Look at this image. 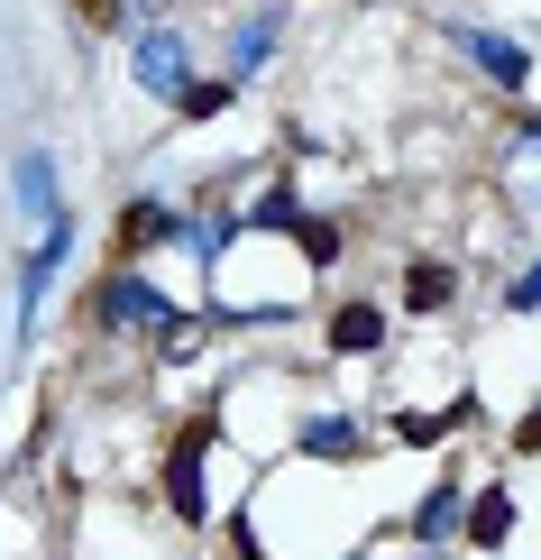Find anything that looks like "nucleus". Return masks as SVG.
Returning <instances> with one entry per match:
<instances>
[{
    "label": "nucleus",
    "mask_w": 541,
    "mask_h": 560,
    "mask_svg": "<svg viewBox=\"0 0 541 560\" xmlns=\"http://www.w3.org/2000/svg\"><path fill=\"white\" fill-rule=\"evenodd\" d=\"M294 240H303V267H340V230L331 221H303Z\"/></svg>",
    "instance_id": "ddd939ff"
},
{
    "label": "nucleus",
    "mask_w": 541,
    "mask_h": 560,
    "mask_svg": "<svg viewBox=\"0 0 541 560\" xmlns=\"http://www.w3.org/2000/svg\"><path fill=\"white\" fill-rule=\"evenodd\" d=\"M248 230H303V202H294V184H267V194L248 202Z\"/></svg>",
    "instance_id": "9d476101"
},
{
    "label": "nucleus",
    "mask_w": 541,
    "mask_h": 560,
    "mask_svg": "<svg viewBox=\"0 0 541 560\" xmlns=\"http://www.w3.org/2000/svg\"><path fill=\"white\" fill-rule=\"evenodd\" d=\"M129 10H166V0H129Z\"/></svg>",
    "instance_id": "a211bd4d"
},
{
    "label": "nucleus",
    "mask_w": 541,
    "mask_h": 560,
    "mask_svg": "<svg viewBox=\"0 0 541 560\" xmlns=\"http://www.w3.org/2000/svg\"><path fill=\"white\" fill-rule=\"evenodd\" d=\"M468 56H478L486 83H505V92H524V74H532V56L514 37H496V28H468Z\"/></svg>",
    "instance_id": "39448f33"
},
{
    "label": "nucleus",
    "mask_w": 541,
    "mask_h": 560,
    "mask_svg": "<svg viewBox=\"0 0 541 560\" xmlns=\"http://www.w3.org/2000/svg\"><path fill=\"white\" fill-rule=\"evenodd\" d=\"M303 451L313 459H349L358 451V423H349V413H313V423H303Z\"/></svg>",
    "instance_id": "1a4fd4ad"
},
{
    "label": "nucleus",
    "mask_w": 541,
    "mask_h": 560,
    "mask_svg": "<svg viewBox=\"0 0 541 560\" xmlns=\"http://www.w3.org/2000/svg\"><path fill=\"white\" fill-rule=\"evenodd\" d=\"M129 74L148 83V92H166V102H184V92H193V37L148 28V37H138V56H129Z\"/></svg>",
    "instance_id": "7ed1b4c3"
},
{
    "label": "nucleus",
    "mask_w": 541,
    "mask_h": 560,
    "mask_svg": "<svg viewBox=\"0 0 541 560\" xmlns=\"http://www.w3.org/2000/svg\"><path fill=\"white\" fill-rule=\"evenodd\" d=\"M505 303H514V313H532V303H541V267H524V276H514V285H505Z\"/></svg>",
    "instance_id": "dca6fc26"
},
{
    "label": "nucleus",
    "mask_w": 541,
    "mask_h": 560,
    "mask_svg": "<svg viewBox=\"0 0 541 560\" xmlns=\"http://www.w3.org/2000/svg\"><path fill=\"white\" fill-rule=\"evenodd\" d=\"M156 240H193V221H175L166 202H129L120 212V258H138V248H156Z\"/></svg>",
    "instance_id": "20e7f679"
},
{
    "label": "nucleus",
    "mask_w": 541,
    "mask_h": 560,
    "mask_svg": "<svg viewBox=\"0 0 541 560\" xmlns=\"http://www.w3.org/2000/svg\"><path fill=\"white\" fill-rule=\"evenodd\" d=\"M450 294H459V276H450V267H404V303H413V313H440Z\"/></svg>",
    "instance_id": "9b49d317"
},
{
    "label": "nucleus",
    "mask_w": 541,
    "mask_h": 560,
    "mask_svg": "<svg viewBox=\"0 0 541 560\" xmlns=\"http://www.w3.org/2000/svg\"><path fill=\"white\" fill-rule=\"evenodd\" d=\"M275 37H285L275 19H248V28H239V74H257V65L275 56Z\"/></svg>",
    "instance_id": "f8f14e48"
},
{
    "label": "nucleus",
    "mask_w": 541,
    "mask_h": 560,
    "mask_svg": "<svg viewBox=\"0 0 541 560\" xmlns=\"http://www.w3.org/2000/svg\"><path fill=\"white\" fill-rule=\"evenodd\" d=\"M175 110H184V120H211V110H230V83H193Z\"/></svg>",
    "instance_id": "2eb2a0df"
},
{
    "label": "nucleus",
    "mask_w": 541,
    "mask_h": 560,
    "mask_svg": "<svg viewBox=\"0 0 541 560\" xmlns=\"http://www.w3.org/2000/svg\"><path fill=\"white\" fill-rule=\"evenodd\" d=\"M321 340H331L340 359H367V349L386 340V313H376V303H340V313H331V331H321Z\"/></svg>",
    "instance_id": "423d86ee"
},
{
    "label": "nucleus",
    "mask_w": 541,
    "mask_h": 560,
    "mask_svg": "<svg viewBox=\"0 0 541 560\" xmlns=\"http://www.w3.org/2000/svg\"><path fill=\"white\" fill-rule=\"evenodd\" d=\"M92 313H102L110 331H175V322H184V313H175V303L156 294L138 267H110V276H102V294H92Z\"/></svg>",
    "instance_id": "f257e3e1"
},
{
    "label": "nucleus",
    "mask_w": 541,
    "mask_h": 560,
    "mask_svg": "<svg viewBox=\"0 0 541 560\" xmlns=\"http://www.w3.org/2000/svg\"><path fill=\"white\" fill-rule=\"evenodd\" d=\"M468 413H478V395H459V405H440V413H395V441H413V451L422 441H450Z\"/></svg>",
    "instance_id": "6e6552de"
},
{
    "label": "nucleus",
    "mask_w": 541,
    "mask_h": 560,
    "mask_svg": "<svg viewBox=\"0 0 541 560\" xmlns=\"http://www.w3.org/2000/svg\"><path fill=\"white\" fill-rule=\"evenodd\" d=\"M83 10H92V19H102V10H110V0H83Z\"/></svg>",
    "instance_id": "6ab92c4d"
},
{
    "label": "nucleus",
    "mask_w": 541,
    "mask_h": 560,
    "mask_svg": "<svg viewBox=\"0 0 541 560\" xmlns=\"http://www.w3.org/2000/svg\"><path fill=\"white\" fill-rule=\"evenodd\" d=\"M211 432H221V413L202 405V413H193V432L166 451V505H175L184 524H202V515H211V487H202V451H211Z\"/></svg>",
    "instance_id": "f03ea898"
},
{
    "label": "nucleus",
    "mask_w": 541,
    "mask_h": 560,
    "mask_svg": "<svg viewBox=\"0 0 541 560\" xmlns=\"http://www.w3.org/2000/svg\"><path fill=\"white\" fill-rule=\"evenodd\" d=\"M514 451H541V405L524 413V423H514Z\"/></svg>",
    "instance_id": "f3484780"
},
{
    "label": "nucleus",
    "mask_w": 541,
    "mask_h": 560,
    "mask_svg": "<svg viewBox=\"0 0 541 560\" xmlns=\"http://www.w3.org/2000/svg\"><path fill=\"white\" fill-rule=\"evenodd\" d=\"M450 524H459V487H432V505H422V524H413V533H422V542H440Z\"/></svg>",
    "instance_id": "4468645a"
},
{
    "label": "nucleus",
    "mask_w": 541,
    "mask_h": 560,
    "mask_svg": "<svg viewBox=\"0 0 541 560\" xmlns=\"http://www.w3.org/2000/svg\"><path fill=\"white\" fill-rule=\"evenodd\" d=\"M505 533H514V497H505V487H478V497H468V542L496 551Z\"/></svg>",
    "instance_id": "0eeeda50"
}]
</instances>
